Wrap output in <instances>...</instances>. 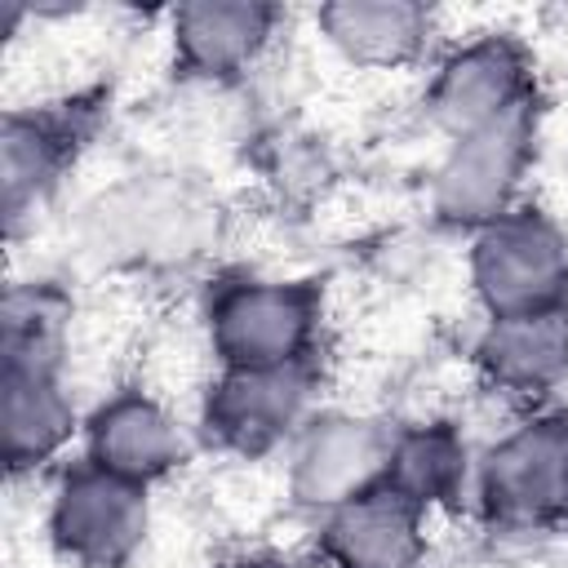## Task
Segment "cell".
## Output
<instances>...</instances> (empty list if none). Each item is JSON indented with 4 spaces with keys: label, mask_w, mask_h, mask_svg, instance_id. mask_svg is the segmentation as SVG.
<instances>
[{
    "label": "cell",
    "mask_w": 568,
    "mask_h": 568,
    "mask_svg": "<svg viewBox=\"0 0 568 568\" xmlns=\"http://www.w3.org/2000/svg\"><path fill=\"white\" fill-rule=\"evenodd\" d=\"M484 386L510 399H541L568 377V302L493 315L475 342Z\"/></svg>",
    "instance_id": "cell-14"
},
{
    "label": "cell",
    "mask_w": 568,
    "mask_h": 568,
    "mask_svg": "<svg viewBox=\"0 0 568 568\" xmlns=\"http://www.w3.org/2000/svg\"><path fill=\"white\" fill-rule=\"evenodd\" d=\"M67 324H71V297L49 280L9 284L4 311H0V355L4 368L22 373H58L67 359Z\"/></svg>",
    "instance_id": "cell-18"
},
{
    "label": "cell",
    "mask_w": 568,
    "mask_h": 568,
    "mask_svg": "<svg viewBox=\"0 0 568 568\" xmlns=\"http://www.w3.org/2000/svg\"><path fill=\"white\" fill-rule=\"evenodd\" d=\"M186 457H191L186 426L146 386H124L84 417V462L120 479H133L142 488L182 470Z\"/></svg>",
    "instance_id": "cell-9"
},
{
    "label": "cell",
    "mask_w": 568,
    "mask_h": 568,
    "mask_svg": "<svg viewBox=\"0 0 568 568\" xmlns=\"http://www.w3.org/2000/svg\"><path fill=\"white\" fill-rule=\"evenodd\" d=\"M528 98H537L528 49L510 31H479L470 40L453 44L430 67L422 106H426L430 124L448 142H457Z\"/></svg>",
    "instance_id": "cell-7"
},
{
    "label": "cell",
    "mask_w": 568,
    "mask_h": 568,
    "mask_svg": "<svg viewBox=\"0 0 568 568\" xmlns=\"http://www.w3.org/2000/svg\"><path fill=\"white\" fill-rule=\"evenodd\" d=\"M324 284L284 275H235L209 293L204 333L217 368H266L315 355Z\"/></svg>",
    "instance_id": "cell-1"
},
{
    "label": "cell",
    "mask_w": 568,
    "mask_h": 568,
    "mask_svg": "<svg viewBox=\"0 0 568 568\" xmlns=\"http://www.w3.org/2000/svg\"><path fill=\"white\" fill-rule=\"evenodd\" d=\"M93 222L102 253L111 248L115 257L155 266L200 253L209 204L173 182H129L102 200V213Z\"/></svg>",
    "instance_id": "cell-12"
},
{
    "label": "cell",
    "mask_w": 568,
    "mask_h": 568,
    "mask_svg": "<svg viewBox=\"0 0 568 568\" xmlns=\"http://www.w3.org/2000/svg\"><path fill=\"white\" fill-rule=\"evenodd\" d=\"M395 426L364 413H315L288 444V497L302 510H333L386 484Z\"/></svg>",
    "instance_id": "cell-8"
},
{
    "label": "cell",
    "mask_w": 568,
    "mask_h": 568,
    "mask_svg": "<svg viewBox=\"0 0 568 568\" xmlns=\"http://www.w3.org/2000/svg\"><path fill=\"white\" fill-rule=\"evenodd\" d=\"M315 359L266 364V368H217L200 404V430L213 448L235 457H262L315 417Z\"/></svg>",
    "instance_id": "cell-5"
},
{
    "label": "cell",
    "mask_w": 568,
    "mask_h": 568,
    "mask_svg": "<svg viewBox=\"0 0 568 568\" xmlns=\"http://www.w3.org/2000/svg\"><path fill=\"white\" fill-rule=\"evenodd\" d=\"M537 129L541 106L537 98L510 106L493 124L448 142L435 178H430V209L439 222L479 231L493 217L510 213L524 195V178L537 160Z\"/></svg>",
    "instance_id": "cell-3"
},
{
    "label": "cell",
    "mask_w": 568,
    "mask_h": 568,
    "mask_svg": "<svg viewBox=\"0 0 568 568\" xmlns=\"http://www.w3.org/2000/svg\"><path fill=\"white\" fill-rule=\"evenodd\" d=\"M280 9L262 0H191L169 13L173 58L186 75L226 84L244 75L275 40Z\"/></svg>",
    "instance_id": "cell-13"
},
{
    "label": "cell",
    "mask_w": 568,
    "mask_h": 568,
    "mask_svg": "<svg viewBox=\"0 0 568 568\" xmlns=\"http://www.w3.org/2000/svg\"><path fill=\"white\" fill-rule=\"evenodd\" d=\"M426 515L399 488L377 484L315 524V550L328 568H422Z\"/></svg>",
    "instance_id": "cell-11"
},
{
    "label": "cell",
    "mask_w": 568,
    "mask_h": 568,
    "mask_svg": "<svg viewBox=\"0 0 568 568\" xmlns=\"http://www.w3.org/2000/svg\"><path fill=\"white\" fill-rule=\"evenodd\" d=\"M226 568H293V564H284V559H275V555H244V559H235V564H226Z\"/></svg>",
    "instance_id": "cell-19"
},
{
    "label": "cell",
    "mask_w": 568,
    "mask_h": 568,
    "mask_svg": "<svg viewBox=\"0 0 568 568\" xmlns=\"http://www.w3.org/2000/svg\"><path fill=\"white\" fill-rule=\"evenodd\" d=\"M89 138L84 102H49L31 111H4L0 124V200L9 235H18L22 217H31L71 169L75 151Z\"/></svg>",
    "instance_id": "cell-10"
},
{
    "label": "cell",
    "mask_w": 568,
    "mask_h": 568,
    "mask_svg": "<svg viewBox=\"0 0 568 568\" xmlns=\"http://www.w3.org/2000/svg\"><path fill=\"white\" fill-rule=\"evenodd\" d=\"M470 479H475L470 444L453 422L395 426L386 484L399 488L408 501H417L422 510L457 506L466 497Z\"/></svg>",
    "instance_id": "cell-17"
},
{
    "label": "cell",
    "mask_w": 568,
    "mask_h": 568,
    "mask_svg": "<svg viewBox=\"0 0 568 568\" xmlns=\"http://www.w3.org/2000/svg\"><path fill=\"white\" fill-rule=\"evenodd\" d=\"M315 27L324 44L351 67L399 71L426 53L435 13L413 0H333L315 9Z\"/></svg>",
    "instance_id": "cell-15"
},
{
    "label": "cell",
    "mask_w": 568,
    "mask_h": 568,
    "mask_svg": "<svg viewBox=\"0 0 568 568\" xmlns=\"http://www.w3.org/2000/svg\"><path fill=\"white\" fill-rule=\"evenodd\" d=\"M75 430H84V422H80L58 373L4 368V377H0V435H4V466L13 479L49 466L71 444Z\"/></svg>",
    "instance_id": "cell-16"
},
{
    "label": "cell",
    "mask_w": 568,
    "mask_h": 568,
    "mask_svg": "<svg viewBox=\"0 0 568 568\" xmlns=\"http://www.w3.org/2000/svg\"><path fill=\"white\" fill-rule=\"evenodd\" d=\"M470 288L484 315H519L568 302V231L555 213L519 200L470 231Z\"/></svg>",
    "instance_id": "cell-2"
},
{
    "label": "cell",
    "mask_w": 568,
    "mask_h": 568,
    "mask_svg": "<svg viewBox=\"0 0 568 568\" xmlns=\"http://www.w3.org/2000/svg\"><path fill=\"white\" fill-rule=\"evenodd\" d=\"M479 510L497 528L541 532L568 519V413H532L475 462Z\"/></svg>",
    "instance_id": "cell-4"
},
{
    "label": "cell",
    "mask_w": 568,
    "mask_h": 568,
    "mask_svg": "<svg viewBox=\"0 0 568 568\" xmlns=\"http://www.w3.org/2000/svg\"><path fill=\"white\" fill-rule=\"evenodd\" d=\"M151 488L120 479L93 462L62 470L44 532L49 546L75 568H129L151 532Z\"/></svg>",
    "instance_id": "cell-6"
}]
</instances>
